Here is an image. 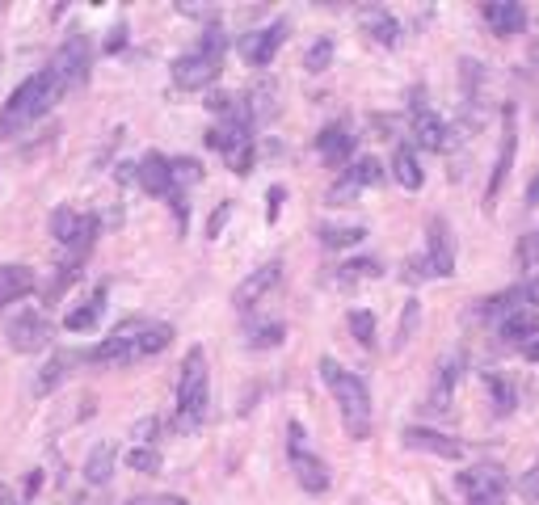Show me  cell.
<instances>
[{"mask_svg":"<svg viewBox=\"0 0 539 505\" xmlns=\"http://www.w3.org/2000/svg\"><path fill=\"white\" fill-rule=\"evenodd\" d=\"M371 278H379V261L375 257L346 261V266H337V274H333L337 287H354V282H371Z\"/></svg>","mask_w":539,"mask_h":505,"instance_id":"31","label":"cell"},{"mask_svg":"<svg viewBox=\"0 0 539 505\" xmlns=\"http://www.w3.org/2000/svg\"><path fill=\"white\" fill-rule=\"evenodd\" d=\"M346 181H354L358 190H363V186H379V181H384V165H379L375 156H358V160H350Z\"/></svg>","mask_w":539,"mask_h":505,"instance_id":"34","label":"cell"},{"mask_svg":"<svg viewBox=\"0 0 539 505\" xmlns=\"http://www.w3.org/2000/svg\"><path fill=\"white\" fill-rule=\"evenodd\" d=\"M527 303H539V278H535V282H523V287H510V291H502V295H489L481 308H476V316L497 320V325H502L510 312L527 308Z\"/></svg>","mask_w":539,"mask_h":505,"instance_id":"16","label":"cell"},{"mask_svg":"<svg viewBox=\"0 0 539 505\" xmlns=\"http://www.w3.org/2000/svg\"><path fill=\"white\" fill-rule=\"evenodd\" d=\"M64 80L55 76V68L47 64L43 72H34L30 80H22V85L13 89V97L0 106V139H17L22 131H30L38 118L51 114V106L59 97H64Z\"/></svg>","mask_w":539,"mask_h":505,"instance_id":"1","label":"cell"},{"mask_svg":"<svg viewBox=\"0 0 539 505\" xmlns=\"http://www.w3.org/2000/svg\"><path fill=\"white\" fill-rule=\"evenodd\" d=\"M102 312H106V287H97V291L89 295V303H81L76 312H68L64 329H68V333H85V329H93L97 320H102Z\"/></svg>","mask_w":539,"mask_h":505,"instance_id":"26","label":"cell"},{"mask_svg":"<svg viewBox=\"0 0 539 505\" xmlns=\"http://www.w3.org/2000/svg\"><path fill=\"white\" fill-rule=\"evenodd\" d=\"M459 371H464V358H443L434 371V383H430V396H426V409L434 417H447L451 413V396H455V383H459Z\"/></svg>","mask_w":539,"mask_h":505,"instance_id":"14","label":"cell"},{"mask_svg":"<svg viewBox=\"0 0 539 505\" xmlns=\"http://www.w3.org/2000/svg\"><path fill=\"white\" fill-rule=\"evenodd\" d=\"M287 455H291V472L299 480V489L304 493H325L329 489V468H325L321 455L308 451V434H304L299 421L287 426Z\"/></svg>","mask_w":539,"mask_h":505,"instance_id":"7","label":"cell"},{"mask_svg":"<svg viewBox=\"0 0 539 505\" xmlns=\"http://www.w3.org/2000/svg\"><path fill=\"white\" fill-rule=\"evenodd\" d=\"M47 341H51V320H47V312L26 308L22 316L9 320V346H13L17 354H38V350H47Z\"/></svg>","mask_w":539,"mask_h":505,"instance_id":"11","label":"cell"},{"mask_svg":"<svg viewBox=\"0 0 539 505\" xmlns=\"http://www.w3.org/2000/svg\"><path fill=\"white\" fill-rule=\"evenodd\" d=\"M283 337H287L283 320H257V325L245 329V346L249 350H274V346H283Z\"/></svg>","mask_w":539,"mask_h":505,"instance_id":"28","label":"cell"},{"mask_svg":"<svg viewBox=\"0 0 539 505\" xmlns=\"http://www.w3.org/2000/svg\"><path fill=\"white\" fill-rule=\"evenodd\" d=\"M127 468L131 472H161V451H156V447H131L127 451Z\"/></svg>","mask_w":539,"mask_h":505,"instance_id":"37","label":"cell"},{"mask_svg":"<svg viewBox=\"0 0 539 505\" xmlns=\"http://www.w3.org/2000/svg\"><path fill=\"white\" fill-rule=\"evenodd\" d=\"M417 316H422V308H417V299L405 303V316H401V329H396V350H405L413 333H417Z\"/></svg>","mask_w":539,"mask_h":505,"instance_id":"39","label":"cell"},{"mask_svg":"<svg viewBox=\"0 0 539 505\" xmlns=\"http://www.w3.org/2000/svg\"><path fill=\"white\" fill-rule=\"evenodd\" d=\"M426 261H430V270L434 278H451L455 274V249H451V228H447V219H430V228H426Z\"/></svg>","mask_w":539,"mask_h":505,"instance_id":"15","label":"cell"},{"mask_svg":"<svg viewBox=\"0 0 539 505\" xmlns=\"http://www.w3.org/2000/svg\"><path fill=\"white\" fill-rule=\"evenodd\" d=\"M333 64V38H316V43L308 47V55H304V68L308 72H325Z\"/></svg>","mask_w":539,"mask_h":505,"instance_id":"38","label":"cell"},{"mask_svg":"<svg viewBox=\"0 0 539 505\" xmlns=\"http://www.w3.org/2000/svg\"><path fill=\"white\" fill-rule=\"evenodd\" d=\"M278 278H283V261H266V266H257L245 282H241V287H236L232 291V303H236V312H253L257 308V303H262L274 287H278Z\"/></svg>","mask_w":539,"mask_h":505,"instance_id":"13","label":"cell"},{"mask_svg":"<svg viewBox=\"0 0 539 505\" xmlns=\"http://www.w3.org/2000/svg\"><path fill=\"white\" fill-rule=\"evenodd\" d=\"M535 202H539V173L531 177V186H527V207H535Z\"/></svg>","mask_w":539,"mask_h":505,"instance_id":"49","label":"cell"},{"mask_svg":"<svg viewBox=\"0 0 539 505\" xmlns=\"http://www.w3.org/2000/svg\"><path fill=\"white\" fill-rule=\"evenodd\" d=\"M405 278H409V282H422V278H434V270H430V261H426V253H422V257H409V261H405Z\"/></svg>","mask_w":539,"mask_h":505,"instance_id":"43","label":"cell"},{"mask_svg":"<svg viewBox=\"0 0 539 505\" xmlns=\"http://www.w3.org/2000/svg\"><path fill=\"white\" fill-rule=\"evenodd\" d=\"M350 333H354V341L363 350H375V316L367 308H354L350 312Z\"/></svg>","mask_w":539,"mask_h":505,"instance_id":"35","label":"cell"},{"mask_svg":"<svg viewBox=\"0 0 539 505\" xmlns=\"http://www.w3.org/2000/svg\"><path fill=\"white\" fill-rule=\"evenodd\" d=\"M38 287V278L30 266H0V308H9L22 295H30Z\"/></svg>","mask_w":539,"mask_h":505,"instance_id":"24","label":"cell"},{"mask_svg":"<svg viewBox=\"0 0 539 505\" xmlns=\"http://www.w3.org/2000/svg\"><path fill=\"white\" fill-rule=\"evenodd\" d=\"M518 493H523V501H539V463H535V468L523 476V480H518Z\"/></svg>","mask_w":539,"mask_h":505,"instance_id":"45","label":"cell"},{"mask_svg":"<svg viewBox=\"0 0 539 505\" xmlns=\"http://www.w3.org/2000/svg\"><path fill=\"white\" fill-rule=\"evenodd\" d=\"M224 55H228V34L219 26H207L203 38H198L186 55L173 59V85L186 89V93L207 89L211 80L224 72Z\"/></svg>","mask_w":539,"mask_h":505,"instance_id":"4","label":"cell"},{"mask_svg":"<svg viewBox=\"0 0 539 505\" xmlns=\"http://www.w3.org/2000/svg\"><path fill=\"white\" fill-rule=\"evenodd\" d=\"M173 341V325H152V320H127V325H118L102 346H93L85 358L97 362V367H131L139 358H152L169 350Z\"/></svg>","mask_w":539,"mask_h":505,"instance_id":"2","label":"cell"},{"mask_svg":"<svg viewBox=\"0 0 539 505\" xmlns=\"http://www.w3.org/2000/svg\"><path fill=\"white\" fill-rule=\"evenodd\" d=\"M523 358H527V362H539V337H531L527 346H523Z\"/></svg>","mask_w":539,"mask_h":505,"instance_id":"48","label":"cell"},{"mask_svg":"<svg viewBox=\"0 0 539 505\" xmlns=\"http://www.w3.org/2000/svg\"><path fill=\"white\" fill-rule=\"evenodd\" d=\"M161 505H186L182 497H161Z\"/></svg>","mask_w":539,"mask_h":505,"instance_id":"52","label":"cell"},{"mask_svg":"<svg viewBox=\"0 0 539 505\" xmlns=\"http://www.w3.org/2000/svg\"><path fill=\"white\" fill-rule=\"evenodd\" d=\"M514 148H518V114H514V106L506 101V106H502V148H497L489 186H485V207H489V211H493V202H497V194H502L506 177H510V169H514Z\"/></svg>","mask_w":539,"mask_h":505,"instance_id":"9","label":"cell"},{"mask_svg":"<svg viewBox=\"0 0 539 505\" xmlns=\"http://www.w3.org/2000/svg\"><path fill=\"white\" fill-rule=\"evenodd\" d=\"M392 177L401 181L405 190H422V160H417V152L409 144H396V152H392Z\"/></svg>","mask_w":539,"mask_h":505,"instance_id":"25","label":"cell"},{"mask_svg":"<svg viewBox=\"0 0 539 505\" xmlns=\"http://www.w3.org/2000/svg\"><path fill=\"white\" fill-rule=\"evenodd\" d=\"M485 388H489V396H493L497 417H510V413H514V404H518L514 383H510L506 375H497V371H485Z\"/></svg>","mask_w":539,"mask_h":505,"instance_id":"29","label":"cell"},{"mask_svg":"<svg viewBox=\"0 0 539 505\" xmlns=\"http://www.w3.org/2000/svg\"><path fill=\"white\" fill-rule=\"evenodd\" d=\"M114 459H118L114 442H97V447L89 451V459H85V480H89V484H110Z\"/></svg>","mask_w":539,"mask_h":505,"instance_id":"27","label":"cell"},{"mask_svg":"<svg viewBox=\"0 0 539 505\" xmlns=\"http://www.w3.org/2000/svg\"><path fill=\"white\" fill-rule=\"evenodd\" d=\"M123 43H127V26H114V30H110V43H106V51H118Z\"/></svg>","mask_w":539,"mask_h":505,"instance_id":"47","label":"cell"},{"mask_svg":"<svg viewBox=\"0 0 539 505\" xmlns=\"http://www.w3.org/2000/svg\"><path fill=\"white\" fill-rule=\"evenodd\" d=\"M0 505H17V501H13V493L5 489V484H0Z\"/></svg>","mask_w":539,"mask_h":505,"instance_id":"51","label":"cell"},{"mask_svg":"<svg viewBox=\"0 0 539 505\" xmlns=\"http://www.w3.org/2000/svg\"><path fill=\"white\" fill-rule=\"evenodd\" d=\"M316 152H321L325 165L342 169L346 160L354 156V131H350V123H329L321 135H316Z\"/></svg>","mask_w":539,"mask_h":505,"instance_id":"19","label":"cell"},{"mask_svg":"<svg viewBox=\"0 0 539 505\" xmlns=\"http://www.w3.org/2000/svg\"><path fill=\"white\" fill-rule=\"evenodd\" d=\"M169 169H173V194H186L190 186H198V181H203V165H198L194 156H173Z\"/></svg>","mask_w":539,"mask_h":505,"instance_id":"33","label":"cell"},{"mask_svg":"<svg viewBox=\"0 0 539 505\" xmlns=\"http://www.w3.org/2000/svg\"><path fill=\"white\" fill-rule=\"evenodd\" d=\"M283 186H270V194H266V219H270V224H274V219H278V211H283Z\"/></svg>","mask_w":539,"mask_h":505,"instance_id":"46","label":"cell"},{"mask_svg":"<svg viewBox=\"0 0 539 505\" xmlns=\"http://www.w3.org/2000/svg\"><path fill=\"white\" fill-rule=\"evenodd\" d=\"M481 17L489 22V30L497 38H514V34L527 30V9L514 5V0H489V5L481 9Z\"/></svg>","mask_w":539,"mask_h":505,"instance_id":"20","label":"cell"},{"mask_svg":"<svg viewBox=\"0 0 539 505\" xmlns=\"http://www.w3.org/2000/svg\"><path fill=\"white\" fill-rule=\"evenodd\" d=\"M97 232H102V219H97V215H81L72 207L51 211V236L68 249V257H89Z\"/></svg>","mask_w":539,"mask_h":505,"instance_id":"6","label":"cell"},{"mask_svg":"<svg viewBox=\"0 0 539 505\" xmlns=\"http://www.w3.org/2000/svg\"><path fill=\"white\" fill-rule=\"evenodd\" d=\"M228 219H232V202H219V207L211 211V219H207V236L215 240L219 232H224V224H228Z\"/></svg>","mask_w":539,"mask_h":505,"instance_id":"42","label":"cell"},{"mask_svg":"<svg viewBox=\"0 0 539 505\" xmlns=\"http://www.w3.org/2000/svg\"><path fill=\"white\" fill-rule=\"evenodd\" d=\"M51 68H55L59 80H64V89H81L85 80H89V68H93V47H89V38H85V34H68L64 47L55 51Z\"/></svg>","mask_w":539,"mask_h":505,"instance_id":"8","label":"cell"},{"mask_svg":"<svg viewBox=\"0 0 539 505\" xmlns=\"http://www.w3.org/2000/svg\"><path fill=\"white\" fill-rule=\"evenodd\" d=\"M409 123H413V139H417V148H426V152H443L451 144V131L447 123L438 118L430 106H426V97L422 89H413V101H409Z\"/></svg>","mask_w":539,"mask_h":505,"instance_id":"10","label":"cell"},{"mask_svg":"<svg viewBox=\"0 0 539 505\" xmlns=\"http://www.w3.org/2000/svg\"><path fill=\"white\" fill-rule=\"evenodd\" d=\"M207 400H211L207 354H203V346H194L186 354V362H182V379H177V417H173V430L177 434H190V430L203 426Z\"/></svg>","mask_w":539,"mask_h":505,"instance_id":"5","label":"cell"},{"mask_svg":"<svg viewBox=\"0 0 539 505\" xmlns=\"http://www.w3.org/2000/svg\"><path fill=\"white\" fill-rule=\"evenodd\" d=\"M321 379H325V388L333 392L337 409H342L346 434L350 438H367L371 434V392H367V383L358 379L354 371H346L342 362H333V358H321Z\"/></svg>","mask_w":539,"mask_h":505,"instance_id":"3","label":"cell"},{"mask_svg":"<svg viewBox=\"0 0 539 505\" xmlns=\"http://www.w3.org/2000/svg\"><path fill=\"white\" fill-rule=\"evenodd\" d=\"M287 22L278 17V22H270V26H262V30H249L245 38H241V55H245V64H253V68H270V59L278 55V47L287 43Z\"/></svg>","mask_w":539,"mask_h":505,"instance_id":"12","label":"cell"},{"mask_svg":"<svg viewBox=\"0 0 539 505\" xmlns=\"http://www.w3.org/2000/svg\"><path fill=\"white\" fill-rule=\"evenodd\" d=\"M497 333H502V341H510V346H527L531 337H539V303H527V308L510 312L502 325H497Z\"/></svg>","mask_w":539,"mask_h":505,"instance_id":"22","label":"cell"},{"mask_svg":"<svg viewBox=\"0 0 539 505\" xmlns=\"http://www.w3.org/2000/svg\"><path fill=\"white\" fill-rule=\"evenodd\" d=\"M358 22H363V30L375 38L379 47H396V43H401V22H396L388 9H379V5L358 9Z\"/></svg>","mask_w":539,"mask_h":505,"instance_id":"23","label":"cell"},{"mask_svg":"<svg viewBox=\"0 0 539 505\" xmlns=\"http://www.w3.org/2000/svg\"><path fill=\"white\" fill-rule=\"evenodd\" d=\"M350 198H358V186H354V181H346V177H342V181H337V186L329 190V202H333V207H346Z\"/></svg>","mask_w":539,"mask_h":505,"instance_id":"44","label":"cell"},{"mask_svg":"<svg viewBox=\"0 0 539 505\" xmlns=\"http://www.w3.org/2000/svg\"><path fill=\"white\" fill-rule=\"evenodd\" d=\"M401 442L409 451H426V455H438V459H464V442L438 434V430H426V426H409L401 434Z\"/></svg>","mask_w":539,"mask_h":505,"instance_id":"17","label":"cell"},{"mask_svg":"<svg viewBox=\"0 0 539 505\" xmlns=\"http://www.w3.org/2000/svg\"><path fill=\"white\" fill-rule=\"evenodd\" d=\"M363 236H367V228L363 224H329V228H321V245L325 249H354V245H363Z\"/></svg>","mask_w":539,"mask_h":505,"instance_id":"32","label":"cell"},{"mask_svg":"<svg viewBox=\"0 0 539 505\" xmlns=\"http://www.w3.org/2000/svg\"><path fill=\"white\" fill-rule=\"evenodd\" d=\"M506 497H468V505H502Z\"/></svg>","mask_w":539,"mask_h":505,"instance_id":"50","label":"cell"},{"mask_svg":"<svg viewBox=\"0 0 539 505\" xmlns=\"http://www.w3.org/2000/svg\"><path fill=\"white\" fill-rule=\"evenodd\" d=\"M459 489L468 497H506L510 480L497 463H481V468H472V472H459Z\"/></svg>","mask_w":539,"mask_h":505,"instance_id":"18","label":"cell"},{"mask_svg":"<svg viewBox=\"0 0 539 505\" xmlns=\"http://www.w3.org/2000/svg\"><path fill=\"white\" fill-rule=\"evenodd\" d=\"M156 434H161V417H144L139 426L131 430V438L139 442V447H156Z\"/></svg>","mask_w":539,"mask_h":505,"instance_id":"41","label":"cell"},{"mask_svg":"<svg viewBox=\"0 0 539 505\" xmlns=\"http://www.w3.org/2000/svg\"><path fill=\"white\" fill-rule=\"evenodd\" d=\"M245 101H249V110H253V123H262V118L274 114V85H270V80H262V85H257Z\"/></svg>","mask_w":539,"mask_h":505,"instance_id":"36","label":"cell"},{"mask_svg":"<svg viewBox=\"0 0 539 505\" xmlns=\"http://www.w3.org/2000/svg\"><path fill=\"white\" fill-rule=\"evenodd\" d=\"M514 261L523 270H531V266H539V232H527L523 240H518V249H514Z\"/></svg>","mask_w":539,"mask_h":505,"instance_id":"40","label":"cell"},{"mask_svg":"<svg viewBox=\"0 0 539 505\" xmlns=\"http://www.w3.org/2000/svg\"><path fill=\"white\" fill-rule=\"evenodd\" d=\"M68 367H72V358L68 354H55V358H47V367L38 371V379H34V396H51L59 383L68 379Z\"/></svg>","mask_w":539,"mask_h":505,"instance_id":"30","label":"cell"},{"mask_svg":"<svg viewBox=\"0 0 539 505\" xmlns=\"http://www.w3.org/2000/svg\"><path fill=\"white\" fill-rule=\"evenodd\" d=\"M139 186L156 198H173V169H169V156L161 152H148L139 160Z\"/></svg>","mask_w":539,"mask_h":505,"instance_id":"21","label":"cell"}]
</instances>
